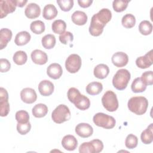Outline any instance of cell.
<instances>
[{
  "mask_svg": "<svg viewBox=\"0 0 153 153\" xmlns=\"http://www.w3.org/2000/svg\"><path fill=\"white\" fill-rule=\"evenodd\" d=\"M152 50H151L145 56L139 57L136 60V64L137 67L141 69L149 68L153 63Z\"/></svg>",
  "mask_w": 153,
  "mask_h": 153,
  "instance_id": "obj_11",
  "label": "cell"
},
{
  "mask_svg": "<svg viewBox=\"0 0 153 153\" xmlns=\"http://www.w3.org/2000/svg\"><path fill=\"white\" fill-rule=\"evenodd\" d=\"M59 38L62 44H68L73 41L74 36L71 32L67 31L60 34Z\"/></svg>",
  "mask_w": 153,
  "mask_h": 153,
  "instance_id": "obj_42",
  "label": "cell"
},
{
  "mask_svg": "<svg viewBox=\"0 0 153 153\" xmlns=\"http://www.w3.org/2000/svg\"><path fill=\"white\" fill-rule=\"evenodd\" d=\"M47 74L48 76L52 79H59L60 78L63 74L62 68L59 63H51L48 66L47 69Z\"/></svg>",
  "mask_w": 153,
  "mask_h": 153,
  "instance_id": "obj_16",
  "label": "cell"
},
{
  "mask_svg": "<svg viewBox=\"0 0 153 153\" xmlns=\"http://www.w3.org/2000/svg\"><path fill=\"white\" fill-rule=\"evenodd\" d=\"M103 148V142L99 139H94L82 143L79 147L80 153H99Z\"/></svg>",
  "mask_w": 153,
  "mask_h": 153,
  "instance_id": "obj_7",
  "label": "cell"
},
{
  "mask_svg": "<svg viewBox=\"0 0 153 153\" xmlns=\"http://www.w3.org/2000/svg\"><path fill=\"white\" fill-rule=\"evenodd\" d=\"M67 96L69 100L79 110L84 111L90 108V102L89 99L87 96L81 94L77 88L75 87L70 88L68 91Z\"/></svg>",
  "mask_w": 153,
  "mask_h": 153,
  "instance_id": "obj_1",
  "label": "cell"
},
{
  "mask_svg": "<svg viewBox=\"0 0 153 153\" xmlns=\"http://www.w3.org/2000/svg\"><path fill=\"white\" fill-rule=\"evenodd\" d=\"M102 103L103 107L109 112L115 111L118 108L117 95L111 90H108L104 93L102 97Z\"/></svg>",
  "mask_w": 153,
  "mask_h": 153,
  "instance_id": "obj_6",
  "label": "cell"
},
{
  "mask_svg": "<svg viewBox=\"0 0 153 153\" xmlns=\"http://www.w3.org/2000/svg\"><path fill=\"white\" fill-rule=\"evenodd\" d=\"M0 65H1V72H6L10 69L11 63L6 59H0Z\"/></svg>",
  "mask_w": 153,
  "mask_h": 153,
  "instance_id": "obj_44",
  "label": "cell"
},
{
  "mask_svg": "<svg viewBox=\"0 0 153 153\" xmlns=\"http://www.w3.org/2000/svg\"><path fill=\"white\" fill-rule=\"evenodd\" d=\"M81 66V59L76 54H72L68 56L65 62L66 70L71 74L77 72Z\"/></svg>",
  "mask_w": 153,
  "mask_h": 153,
  "instance_id": "obj_8",
  "label": "cell"
},
{
  "mask_svg": "<svg viewBox=\"0 0 153 153\" xmlns=\"http://www.w3.org/2000/svg\"><path fill=\"white\" fill-rule=\"evenodd\" d=\"M112 63L117 67L120 68L126 66L128 62V55L122 51L115 53L111 58Z\"/></svg>",
  "mask_w": 153,
  "mask_h": 153,
  "instance_id": "obj_14",
  "label": "cell"
},
{
  "mask_svg": "<svg viewBox=\"0 0 153 153\" xmlns=\"http://www.w3.org/2000/svg\"><path fill=\"white\" fill-rule=\"evenodd\" d=\"M40 13V7L35 3L29 4L25 10V14L29 19H35L39 16Z\"/></svg>",
  "mask_w": 153,
  "mask_h": 153,
  "instance_id": "obj_19",
  "label": "cell"
},
{
  "mask_svg": "<svg viewBox=\"0 0 153 153\" xmlns=\"http://www.w3.org/2000/svg\"><path fill=\"white\" fill-rule=\"evenodd\" d=\"M42 45L46 49L53 48L56 44V38L52 34H47L42 37L41 40Z\"/></svg>",
  "mask_w": 153,
  "mask_h": 153,
  "instance_id": "obj_30",
  "label": "cell"
},
{
  "mask_svg": "<svg viewBox=\"0 0 153 153\" xmlns=\"http://www.w3.org/2000/svg\"><path fill=\"white\" fill-rule=\"evenodd\" d=\"M27 1H26V0H25V1L18 0V1H17V6L19 7H23L27 3Z\"/></svg>",
  "mask_w": 153,
  "mask_h": 153,
  "instance_id": "obj_47",
  "label": "cell"
},
{
  "mask_svg": "<svg viewBox=\"0 0 153 153\" xmlns=\"http://www.w3.org/2000/svg\"><path fill=\"white\" fill-rule=\"evenodd\" d=\"M0 99L8 100V94L7 91L3 87L0 88Z\"/></svg>",
  "mask_w": 153,
  "mask_h": 153,
  "instance_id": "obj_46",
  "label": "cell"
},
{
  "mask_svg": "<svg viewBox=\"0 0 153 153\" xmlns=\"http://www.w3.org/2000/svg\"><path fill=\"white\" fill-rule=\"evenodd\" d=\"M31 36L27 31H22L17 33L15 36L14 42L17 45L22 46L27 44L30 40Z\"/></svg>",
  "mask_w": 153,
  "mask_h": 153,
  "instance_id": "obj_24",
  "label": "cell"
},
{
  "mask_svg": "<svg viewBox=\"0 0 153 153\" xmlns=\"http://www.w3.org/2000/svg\"><path fill=\"white\" fill-rule=\"evenodd\" d=\"M16 120L18 123H27L29 122V115L26 111H19L16 113Z\"/></svg>",
  "mask_w": 153,
  "mask_h": 153,
  "instance_id": "obj_38",
  "label": "cell"
},
{
  "mask_svg": "<svg viewBox=\"0 0 153 153\" xmlns=\"http://www.w3.org/2000/svg\"><path fill=\"white\" fill-rule=\"evenodd\" d=\"M103 90L102 84L99 82H91L89 83L86 87V91L90 95L99 94Z\"/></svg>",
  "mask_w": 153,
  "mask_h": 153,
  "instance_id": "obj_28",
  "label": "cell"
},
{
  "mask_svg": "<svg viewBox=\"0 0 153 153\" xmlns=\"http://www.w3.org/2000/svg\"><path fill=\"white\" fill-rule=\"evenodd\" d=\"M105 25L102 24L95 16L93 15L91 19V23L89 26V32L94 36H98L102 34L103 28Z\"/></svg>",
  "mask_w": 153,
  "mask_h": 153,
  "instance_id": "obj_10",
  "label": "cell"
},
{
  "mask_svg": "<svg viewBox=\"0 0 153 153\" xmlns=\"http://www.w3.org/2000/svg\"><path fill=\"white\" fill-rule=\"evenodd\" d=\"M58 13L56 7L53 4H47L44 8L42 11V16L46 20H52L54 19Z\"/></svg>",
  "mask_w": 153,
  "mask_h": 153,
  "instance_id": "obj_22",
  "label": "cell"
},
{
  "mask_svg": "<svg viewBox=\"0 0 153 153\" xmlns=\"http://www.w3.org/2000/svg\"><path fill=\"white\" fill-rule=\"evenodd\" d=\"M78 3L82 8H87L93 3L92 0H78Z\"/></svg>",
  "mask_w": 153,
  "mask_h": 153,
  "instance_id": "obj_45",
  "label": "cell"
},
{
  "mask_svg": "<svg viewBox=\"0 0 153 153\" xmlns=\"http://www.w3.org/2000/svg\"><path fill=\"white\" fill-rule=\"evenodd\" d=\"M51 28L55 33L60 35L65 32L66 28V24L62 20H56L53 22Z\"/></svg>",
  "mask_w": 153,
  "mask_h": 153,
  "instance_id": "obj_29",
  "label": "cell"
},
{
  "mask_svg": "<svg viewBox=\"0 0 153 153\" xmlns=\"http://www.w3.org/2000/svg\"><path fill=\"white\" fill-rule=\"evenodd\" d=\"M0 108H1V116L6 117L10 112V104L8 100L0 99Z\"/></svg>",
  "mask_w": 153,
  "mask_h": 153,
  "instance_id": "obj_43",
  "label": "cell"
},
{
  "mask_svg": "<svg viewBox=\"0 0 153 153\" xmlns=\"http://www.w3.org/2000/svg\"><path fill=\"white\" fill-rule=\"evenodd\" d=\"M17 6L16 0H1L0 1V17L1 19L6 17L9 13L16 10Z\"/></svg>",
  "mask_w": 153,
  "mask_h": 153,
  "instance_id": "obj_9",
  "label": "cell"
},
{
  "mask_svg": "<svg viewBox=\"0 0 153 153\" xmlns=\"http://www.w3.org/2000/svg\"><path fill=\"white\" fill-rule=\"evenodd\" d=\"M51 118L57 124L64 123L71 118V112L69 108L63 104L58 105L52 112Z\"/></svg>",
  "mask_w": 153,
  "mask_h": 153,
  "instance_id": "obj_4",
  "label": "cell"
},
{
  "mask_svg": "<svg viewBox=\"0 0 153 153\" xmlns=\"http://www.w3.org/2000/svg\"><path fill=\"white\" fill-rule=\"evenodd\" d=\"M13 59L16 64L18 65H22L26 62L27 60V56L25 51L19 50L14 54Z\"/></svg>",
  "mask_w": 153,
  "mask_h": 153,
  "instance_id": "obj_33",
  "label": "cell"
},
{
  "mask_svg": "<svg viewBox=\"0 0 153 153\" xmlns=\"http://www.w3.org/2000/svg\"><path fill=\"white\" fill-rule=\"evenodd\" d=\"M62 145L66 150L74 151L77 147L78 141L74 136L68 134L63 137Z\"/></svg>",
  "mask_w": 153,
  "mask_h": 153,
  "instance_id": "obj_18",
  "label": "cell"
},
{
  "mask_svg": "<svg viewBox=\"0 0 153 153\" xmlns=\"http://www.w3.org/2000/svg\"><path fill=\"white\" fill-rule=\"evenodd\" d=\"M127 106L131 112L136 115H141L146 112L148 106V101L145 97L134 96L129 99Z\"/></svg>",
  "mask_w": 153,
  "mask_h": 153,
  "instance_id": "obj_2",
  "label": "cell"
},
{
  "mask_svg": "<svg viewBox=\"0 0 153 153\" xmlns=\"http://www.w3.org/2000/svg\"><path fill=\"white\" fill-rule=\"evenodd\" d=\"M54 84L49 80H42L38 84L39 93L43 96H50L54 91Z\"/></svg>",
  "mask_w": 153,
  "mask_h": 153,
  "instance_id": "obj_15",
  "label": "cell"
},
{
  "mask_svg": "<svg viewBox=\"0 0 153 153\" xmlns=\"http://www.w3.org/2000/svg\"><path fill=\"white\" fill-rule=\"evenodd\" d=\"M131 88L134 93H141L146 90V85L143 83L141 78L138 77L135 78L132 82Z\"/></svg>",
  "mask_w": 153,
  "mask_h": 153,
  "instance_id": "obj_31",
  "label": "cell"
},
{
  "mask_svg": "<svg viewBox=\"0 0 153 153\" xmlns=\"http://www.w3.org/2000/svg\"><path fill=\"white\" fill-rule=\"evenodd\" d=\"M130 72L126 69H120L117 71L112 79L114 87L118 90H124L130 79Z\"/></svg>",
  "mask_w": 153,
  "mask_h": 153,
  "instance_id": "obj_3",
  "label": "cell"
},
{
  "mask_svg": "<svg viewBox=\"0 0 153 153\" xmlns=\"http://www.w3.org/2000/svg\"><path fill=\"white\" fill-rule=\"evenodd\" d=\"M20 97L23 102L31 104L36 100L37 95L33 88H25L20 92Z\"/></svg>",
  "mask_w": 153,
  "mask_h": 153,
  "instance_id": "obj_12",
  "label": "cell"
},
{
  "mask_svg": "<svg viewBox=\"0 0 153 153\" xmlns=\"http://www.w3.org/2000/svg\"><path fill=\"white\" fill-rule=\"evenodd\" d=\"M33 115L36 118H42L45 117L48 112V107L43 103L35 105L32 110Z\"/></svg>",
  "mask_w": 153,
  "mask_h": 153,
  "instance_id": "obj_27",
  "label": "cell"
},
{
  "mask_svg": "<svg viewBox=\"0 0 153 153\" xmlns=\"http://www.w3.org/2000/svg\"><path fill=\"white\" fill-rule=\"evenodd\" d=\"M142 81L147 86L153 84V72L152 71H146L142 74L140 77Z\"/></svg>",
  "mask_w": 153,
  "mask_h": 153,
  "instance_id": "obj_40",
  "label": "cell"
},
{
  "mask_svg": "<svg viewBox=\"0 0 153 153\" xmlns=\"http://www.w3.org/2000/svg\"><path fill=\"white\" fill-rule=\"evenodd\" d=\"M139 30L141 34L148 35L152 31V25L148 20H143L139 23Z\"/></svg>",
  "mask_w": 153,
  "mask_h": 153,
  "instance_id": "obj_34",
  "label": "cell"
},
{
  "mask_svg": "<svg viewBox=\"0 0 153 153\" xmlns=\"http://www.w3.org/2000/svg\"><path fill=\"white\" fill-rule=\"evenodd\" d=\"M121 23L126 28H131L135 25L136 18L131 14H126L123 17Z\"/></svg>",
  "mask_w": 153,
  "mask_h": 153,
  "instance_id": "obj_35",
  "label": "cell"
},
{
  "mask_svg": "<svg viewBox=\"0 0 153 153\" xmlns=\"http://www.w3.org/2000/svg\"><path fill=\"white\" fill-rule=\"evenodd\" d=\"M94 15L104 25H106L112 18V13L108 8H102Z\"/></svg>",
  "mask_w": 153,
  "mask_h": 153,
  "instance_id": "obj_23",
  "label": "cell"
},
{
  "mask_svg": "<svg viewBox=\"0 0 153 153\" xmlns=\"http://www.w3.org/2000/svg\"><path fill=\"white\" fill-rule=\"evenodd\" d=\"M74 23L78 26H82L86 23L87 21V14L81 11H75L71 16Z\"/></svg>",
  "mask_w": 153,
  "mask_h": 153,
  "instance_id": "obj_25",
  "label": "cell"
},
{
  "mask_svg": "<svg viewBox=\"0 0 153 153\" xmlns=\"http://www.w3.org/2000/svg\"><path fill=\"white\" fill-rule=\"evenodd\" d=\"M153 124L151 123L143 130L140 135L142 142L145 144H150L153 141Z\"/></svg>",
  "mask_w": 153,
  "mask_h": 153,
  "instance_id": "obj_26",
  "label": "cell"
},
{
  "mask_svg": "<svg viewBox=\"0 0 153 153\" xmlns=\"http://www.w3.org/2000/svg\"><path fill=\"white\" fill-rule=\"evenodd\" d=\"M94 75L99 79L105 78L109 73V67L105 64H99L94 68Z\"/></svg>",
  "mask_w": 153,
  "mask_h": 153,
  "instance_id": "obj_21",
  "label": "cell"
},
{
  "mask_svg": "<svg viewBox=\"0 0 153 153\" xmlns=\"http://www.w3.org/2000/svg\"><path fill=\"white\" fill-rule=\"evenodd\" d=\"M138 143V139L136 136L133 134H129L126 138L125 145L128 149L136 148Z\"/></svg>",
  "mask_w": 153,
  "mask_h": 153,
  "instance_id": "obj_37",
  "label": "cell"
},
{
  "mask_svg": "<svg viewBox=\"0 0 153 153\" xmlns=\"http://www.w3.org/2000/svg\"><path fill=\"white\" fill-rule=\"evenodd\" d=\"M12 32L8 28H2L0 30V49L2 50L12 38Z\"/></svg>",
  "mask_w": 153,
  "mask_h": 153,
  "instance_id": "obj_20",
  "label": "cell"
},
{
  "mask_svg": "<svg viewBox=\"0 0 153 153\" xmlns=\"http://www.w3.org/2000/svg\"><path fill=\"white\" fill-rule=\"evenodd\" d=\"M75 132L79 136L86 138L92 135L93 133V128L89 124L81 123L76 126Z\"/></svg>",
  "mask_w": 153,
  "mask_h": 153,
  "instance_id": "obj_13",
  "label": "cell"
},
{
  "mask_svg": "<svg viewBox=\"0 0 153 153\" xmlns=\"http://www.w3.org/2000/svg\"><path fill=\"white\" fill-rule=\"evenodd\" d=\"M31 59L35 64L42 65L45 64L48 61L47 54L41 50H35L31 53Z\"/></svg>",
  "mask_w": 153,
  "mask_h": 153,
  "instance_id": "obj_17",
  "label": "cell"
},
{
  "mask_svg": "<svg viewBox=\"0 0 153 153\" xmlns=\"http://www.w3.org/2000/svg\"><path fill=\"white\" fill-rule=\"evenodd\" d=\"M128 2V1L115 0L112 2V7L116 12H122L126 9Z\"/></svg>",
  "mask_w": 153,
  "mask_h": 153,
  "instance_id": "obj_36",
  "label": "cell"
},
{
  "mask_svg": "<svg viewBox=\"0 0 153 153\" xmlns=\"http://www.w3.org/2000/svg\"><path fill=\"white\" fill-rule=\"evenodd\" d=\"M31 128V124L29 122L27 123H17V130L22 135L27 134Z\"/></svg>",
  "mask_w": 153,
  "mask_h": 153,
  "instance_id": "obj_41",
  "label": "cell"
},
{
  "mask_svg": "<svg viewBox=\"0 0 153 153\" xmlns=\"http://www.w3.org/2000/svg\"><path fill=\"white\" fill-rule=\"evenodd\" d=\"M45 25L41 20H35L31 23L30 29L31 31L35 34H41L45 30Z\"/></svg>",
  "mask_w": 153,
  "mask_h": 153,
  "instance_id": "obj_32",
  "label": "cell"
},
{
  "mask_svg": "<svg viewBox=\"0 0 153 153\" xmlns=\"http://www.w3.org/2000/svg\"><path fill=\"white\" fill-rule=\"evenodd\" d=\"M93 120L96 126L106 129L114 128L116 123V121L112 116L108 115L102 112L96 114L93 118Z\"/></svg>",
  "mask_w": 153,
  "mask_h": 153,
  "instance_id": "obj_5",
  "label": "cell"
},
{
  "mask_svg": "<svg viewBox=\"0 0 153 153\" xmlns=\"http://www.w3.org/2000/svg\"><path fill=\"white\" fill-rule=\"evenodd\" d=\"M57 3L60 9L63 11H70L74 6L73 0H57Z\"/></svg>",
  "mask_w": 153,
  "mask_h": 153,
  "instance_id": "obj_39",
  "label": "cell"
}]
</instances>
